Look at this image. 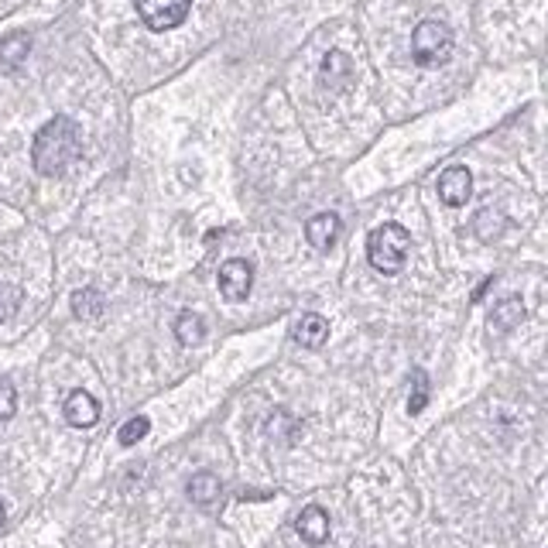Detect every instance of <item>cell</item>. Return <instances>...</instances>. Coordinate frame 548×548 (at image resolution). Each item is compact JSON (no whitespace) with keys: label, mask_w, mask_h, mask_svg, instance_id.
Masks as SVG:
<instances>
[{"label":"cell","mask_w":548,"mask_h":548,"mask_svg":"<svg viewBox=\"0 0 548 548\" xmlns=\"http://www.w3.org/2000/svg\"><path fill=\"white\" fill-rule=\"evenodd\" d=\"M79 151H83V137H79L76 120L51 117L49 123L34 134V144H32L34 171L55 178V175H62V171L79 158Z\"/></svg>","instance_id":"cell-1"},{"label":"cell","mask_w":548,"mask_h":548,"mask_svg":"<svg viewBox=\"0 0 548 548\" xmlns=\"http://www.w3.org/2000/svg\"><path fill=\"white\" fill-rule=\"evenodd\" d=\"M411 251V233L397 223H384L367 237V260L380 274H397Z\"/></svg>","instance_id":"cell-2"},{"label":"cell","mask_w":548,"mask_h":548,"mask_svg":"<svg viewBox=\"0 0 548 548\" xmlns=\"http://www.w3.org/2000/svg\"><path fill=\"white\" fill-rule=\"evenodd\" d=\"M411 55L418 66H443L445 59L452 55V32L443 21H422L415 34H411Z\"/></svg>","instance_id":"cell-3"},{"label":"cell","mask_w":548,"mask_h":548,"mask_svg":"<svg viewBox=\"0 0 548 548\" xmlns=\"http://www.w3.org/2000/svg\"><path fill=\"white\" fill-rule=\"evenodd\" d=\"M141 21L151 28V32H171L178 28L188 17L192 0H134Z\"/></svg>","instance_id":"cell-4"},{"label":"cell","mask_w":548,"mask_h":548,"mask_svg":"<svg viewBox=\"0 0 548 548\" xmlns=\"http://www.w3.org/2000/svg\"><path fill=\"white\" fill-rule=\"evenodd\" d=\"M251 288H254V268H251L247 260H240V257L226 260L220 268L223 298H226V302H243V298L251 295Z\"/></svg>","instance_id":"cell-5"},{"label":"cell","mask_w":548,"mask_h":548,"mask_svg":"<svg viewBox=\"0 0 548 548\" xmlns=\"http://www.w3.org/2000/svg\"><path fill=\"white\" fill-rule=\"evenodd\" d=\"M470 192H473V175H470V169L452 165V169H445L443 175H439V199H443L449 209L466 206Z\"/></svg>","instance_id":"cell-6"},{"label":"cell","mask_w":548,"mask_h":548,"mask_svg":"<svg viewBox=\"0 0 548 548\" xmlns=\"http://www.w3.org/2000/svg\"><path fill=\"white\" fill-rule=\"evenodd\" d=\"M295 531L302 534V542L308 545H325L329 542V514L319 507V504H308L306 511L295 517Z\"/></svg>","instance_id":"cell-7"},{"label":"cell","mask_w":548,"mask_h":548,"mask_svg":"<svg viewBox=\"0 0 548 548\" xmlns=\"http://www.w3.org/2000/svg\"><path fill=\"white\" fill-rule=\"evenodd\" d=\"M66 422L72 428H89L100 422V401L89 391H72L66 397Z\"/></svg>","instance_id":"cell-8"},{"label":"cell","mask_w":548,"mask_h":548,"mask_svg":"<svg viewBox=\"0 0 548 548\" xmlns=\"http://www.w3.org/2000/svg\"><path fill=\"white\" fill-rule=\"evenodd\" d=\"M319 83H323L325 89H333V93L350 89V83H353V62H350V55H342V51H329V55L323 59Z\"/></svg>","instance_id":"cell-9"},{"label":"cell","mask_w":548,"mask_h":548,"mask_svg":"<svg viewBox=\"0 0 548 548\" xmlns=\"http://www.w3.org/2000/svg\"><path fill=\"white\" fill-rule=\"evenodd\" d=\"M340 237V216L336 213H319L306 223V240L315 251H329Z\"/></svg>","instance_id":"cell-10"},{"label":"cell","mask_w":548,"mask_h":548,"mask_svg":"<svg viewBox=\"0 0 548 548\" xmlns=\"http://www.w3.org/2000/svg\"><path fill=\"white\" fill-rule=\"evenodd\" d=\"M525 323V302L517 298V295H507V298H500L490 312V325H494L497 333H511L514 325Z\"/></svg>","instance_id":"cell-11"},{"label":"cell","mask_w":548,"mask_h":548,"mask_svg":"<svg viewBox=\"0 0 548 548\" xmlns=\"http://www.w3.org/2000/svg\"><path fill=\"white\" fill-rule=\"evenodd\" d=\"M295 340L302 342L306 350H319L329 340V323L319 312H308V315H302V323L295 325Z\"/></svg>","instance_id":"cell-12"},{"label":"cell","mask_w":548,"mask_h":548,"mask_svg":"<svg viewBox=\"0 0 548 548\" xmlns=\"http://www.w3.org/2000/svg\"><path fill=\"white\" fill-rule=\"evenodd\" d=\"M223 494V483L220 477H213V473H196V477L188 480V497H192V504L196 507H213Z\"/></svg>","instance_id":"cell-13"},{"label":"cell","mask_w":548,"mask_h":548,"mask_svg":"<svg viewBox=\"0 0 548 548\" xmlns=\"http://www.w3.org/2000/svg\"><path fill=\"white\" fill-rule=\"evenodd\" d=\"M175 336L182 346H196V342H203L206 336V319L199 312H182L178 319H175Z\"/></svg>","instance_id":"cell-14"},{"label":"cell","mask_w":548,"mask_h":548,"mask_svg":"<svg viewBox=\"0 0 548 548\" xmlns=\"http://www.w3.org/2000/svg\"><path fill=\"white\" fill-rule=\"evenodd\" d=\"M106 302H103V295L96 288H79L72 295V312H76V319H100Z\"/></svg>","instance_id":"cell-15"},{"label":"cell","mask_w":548,"mask_h":548,"mask_svg":"<svg viewBox=\"0 0 548 548\" xmlns=\"http://www.w3.org/2000/svg\"><path fill=\"white\" fill-rule=\"evenodd\" d=\"M28 51H32V38H28V34H11V38H4V41H0V66L17 68L24 59H28Z\"/></svg>","instance_id":"cell-16"},{"label":"cell","mask_w":548,"mask_h":548,"mask_svg":"<svg viewBox=\"0 0 548 548\" xmlns=\"http://www.w3.org/2000/svg\"><path fill=\"white\" fill-rule=\"evenodd\" d=\"M504 216L500 213H494V209H483V213H477V220H473V233H477L483 243H490V240L500 237V230H504Z\"/></svg>","instance_id":"cell-17"},{"label":"cell","mask_w":548,"mask_h":548,"mask_svg":"<svg viewBox=\"0 0 548 548\" xmlns=\"http://www.w3.org/2000/svg\"><path fill=\"white\" fill-rule=\"evenodd\" d=\"M148 432H151V418L137 415V418H131V422H123V428L117 432V439H120V445H134V443H141Z\"/></svg>","instance_id":"cell-18"},{"label":"cell","mask_w":548,"mask_h":548,"mask_svg":"<svg viewBox=\"0 0 548 548\" xmlns=\"http://www.w3.org/2000/svg\"><path fill=\"white\" fill-rule=\"evenodd\" d=\"M21 306V288L11 281H0V323H7Z\"/></svg>","instance_id":"cell-19"},{"label":"cell","mask_w":548,"mask_h":548,"mask_svg":"<svg viewBox=\"0 0 548 548\" xmlns=\"http://www.w3.org/2000/svg\"><path fill=\"white\" fill-rule=\"evenodd\" d=\"M428 405V377L425 370H415V391L408 397V411L411 415H422Z\"/></svg>","instance_id":"cell-20"},{"label":"cell","mask_w":548,"mask_h":548,"mask_svg":"<svg viewBox=\"0 0 548 548\" xmlns=\"http://www.w3.org/2000/svg\"><path fill=\"white\" fill-rule=\"evenodd\" d=\"M14 411H17V391L11 384H0V422L14 418Z\"/></svg>","instance_id":"cell-21"},{"label":"cell","mask_w":548,"mask_h":548,"mask_svg":"<svg viewBox=\"0 0 548 548\" xmlns=\"http://www.w3.org/2000/svg\"><path fill=\"white\" fill-rule=\"evenodd\" d=\"M0 525H4V504H0Z\"/></svg>","instance_id":"cell-22"}]
</instances>
